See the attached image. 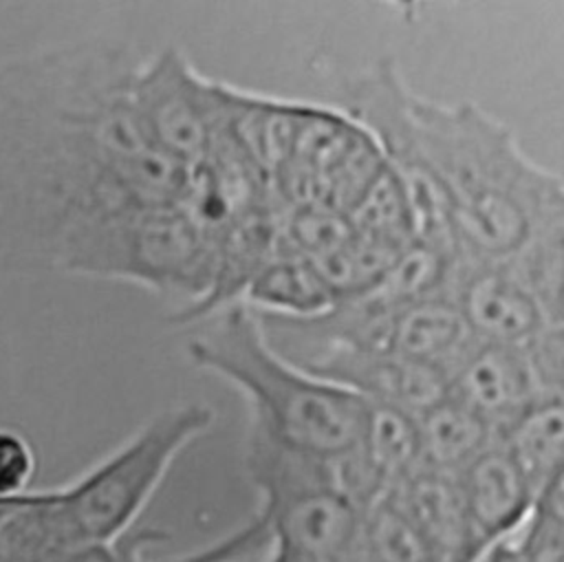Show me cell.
<instances>
[{
	"instance_id": "6da1fadb",
	"label": "cell",
	"mask_w": 564,
	"mask_h": 562,
	"mask_svg": "<svg viewBox=\"0 0 564 562\" xmlns=\"http://www.w3.org/2000/svg\"><path fill=\"white\" fill-rule=\"evenodd\" d=\"M137 68L112 44L0 64V267L79 273L117 225L183 201L189 167L143 130Z\"/></svg>"
},
{
	"instance_id": "7a4b0ae2",
	"label": "cell",
	"mask_w": 564,
	"mask_h": 562,
	"mask_svg": "<svg viewBox=\"0 0 564 562\" xmlns=\"http://www.w3.org/2000/svg\"><path fill=\"white\" fill-rule=\"evenodd\" d=\"M416 141L447 203L458 258L509 260L560 214L564 179L535 163L513 130L474 101L412 90Z\"/></svg>"
},
{
	"instance_id": "3957f363",
	"label": "cell",
	"mask_w": 564,
	"mask_h": 562,
	"mask_svg": "<svg viewBox=\"0 0 564 562\" xmlns=\"http://www.w3.org/2000/svg\"><path fill=\"white\" fill-rule=\"evenodd\" d=\"M194 366L231 383L251 412L249 430L306 456L341 461L366 432L370 401L308 372L278 353L262 322L242 304L187 342Z\"/></svg>"
},
{
	"instance_id": "277c9868",
	"label": "cell",
	"mask_w": 564,
	"mask_h": 562,
	"mask_svg": "<svg viewBox=\"0 0 564 562\" xmlns=\"http://www.w3.org/2000/svg\"><path fill=\"white\" fill-rule=\"evenodd\" d=\"M214 410L205 403L165 408L84 474L46 489L70 551L134 529L174 461L214 425Z\"/></svg>"
},
{
	"instance_id": "5b68a950",
	"label": "cell",
	"mask_w": 564,
	"mask_h": 562,
	"mask_svg": "<svg viewBox=\"0 0 564 562\" xmlns=\"http://www.w3.org/2000/svg\"><path fill=\"white\" fill-rule=\"evenodd\" d=\"M245 465L260 496L256 516L271 542L313 562H372L366 509L341 487L337 463L291 452L249 430Z\"/></svg>"
},
{
	"instance_id": "8992f818",
	"label": "cell",
	"mask_w": 564,
	"mask_h": 562,
	"mask_svg": "<svg viewBox=\"0 0 564 562\" xmlns=\"http://www.w3.org/2000/svg\"><path fill=\"white\" fill-rule=\"evenodd\" d=\"M410 97L412 88L394 60L381 57L346 88V112L370 130L388 167L401 181L412 207L416 240L454 260L458 242L452 216L416 141Z\"/></svg>"
},
{
	"instance_id": "52a82bcc",
	"label": "cell",
	"mask_w": 564,
	"mask_h": 562,
	"mask_svg": "<svg viewBox=\"0 0 564 562\" xmlns=\"http://www.w3.org/2000/svg\"><path fill=\"white\" fill-rule=\"evenodd\" d=\"M132 97L154 148L189 170L212 156L227 128V86L200 77L176 48L139 62Z\"/></svg>"
},
{
	"instance_id": "ba28073f",
	"label": "cell",
	"mask_w": 564,
	"mask_h": 562,
	"mask_svg": "<svg viewBox=\"0 0 564 562\" xmlns=\"http://www.w3.org/2000/svg\"><path fill=\"white\" fill-rule=\"evenodd\" d=\"M445 293L478 339L527 346L551 324L542 298L513 258L452 260Z\"/></svg>"
},
{
	"instance_id": "9c48e42d",
	"label": "cell",
	"mask_w": 564,
	"mask_h": 562,
	"mask_svg": "<svg viewBox=\"0 0 564 562\" xmlns=\"http://www.w3.org/2000/svg\"><path fill=\"white\" fill-rule=\"evenodd\" d=\"M297 366L355 390L370 403L392 406L412 417H421L449 395L443 370L383 348L335 346Z\"/></svg>"
},
{
	"instance_id": "30bf717a",
	"label": "cell",
	"mask_w": 564,
	"mask_h": 562,
	"mask_svg": "<svg viewBox=\"0 0 564 562\" xmlns=\"http://www.w3.org/2000/svg\"><path fill=\"white\" fill-rule=\"evenodd\" d=\"M449 395L500 434L544 395L529 348L478 339L447 377Z\"/></svg>"
},
{
	"instance_id": "8fae6325",
	"label": "cell",
	"mask_w": 564,
	"mask_h": 562,
	"mask_svg": "<svg viewBox=\"0 0 564 562\" xmlns=\"http://www.w3.org/2000/svg\"><path fill=\"white\" fill-rule=\"evenodd\" d=\"M456 478L474 536L485 553L520 533L533 511L535 489L498 439Z\"/></svg>"
},
{
	"instance_id": "7c38bea8",
	"label": "cell",
	"mask_w": 564,
	"mask_h": 562,
	"mask_svg": "<svg viewBox=\"0 0 564 562\" xmlns=\"http://www.w3.org/2000/svg\"><path fill=\"white\" fill-rule=\"evenodd\" d=\"M423 540L430 562H480L456 474L419 465L388 494Z\"/></svg>"
},
{
	"instance_id": "4fadbf2b",
	"label": "cell",
	"mask_w": 564,
	"mask_h": 562,
	"mask_svg": "<svg viewBox=\"0 0 564 562\" xmlns=\"http://www.w3.org/2000/svg\"><path fill=\"white\" fill-rule=\"evenodd\" d=\"M474 342L476 335L443 289L397 309L383 322L375 348L430 364L449 377Z\"/></svg>"
},
{
	"instance_id": "5bb4252c",
	"label": "cell",
	"mask_w": 564,
	"mask_h": 562,
	"mask_svg": "<svg viewBox=\"0 0 564 562\" xmlns=\"http://www.w3.org/2000/svg\"><path fill=\"white\" fill-rule=\"evenodd\" d=\"M163 540H167V533L156 527H134L115 540L84 544L55 562H242L271 542L258 516L205 547L172 558H152L148 549Z\"/></svg>"
},
{
	"instance_id": "9a60e30c",
	"label": "cell",
	"mask_w": 564,
	"mask_h": 562,
	"mask_svg": "<svg viewBox=\"0 0 564 562\" xmlns=\"http://www.w3.org/2000/svg\"><path fill=\"white\" fill-rule=\"evenodd\" d=\"M421 441V465L458 474L496 439V430L471 408L447 395L427 412L416 417Z\"/></svg>"
},
{
	"instance_id": "2e32d148",
	"label": "cell",
	"mask_w": 564,
	"mask_h": 562,
	"mask_svg": "<svg viewBox=\"0 0 564 562\" xmlns=\"http://www.w3.org/2000/svg\"><path fill=\"white\" fill-rule=\"evenodd\" d=\"M247 295L267 309L262 313L286 317L319 315L335 304V295L317 267L306 256L289 247L286 240L253 278Z\"/></svg>"
},
{
	"instance_id": "e0dca14e",
	"label": "cell",
	"mask_w": 564,
	"mask_h": 562,
	"mask_svg": "<svg viewBox=\"0 0 564 562\" xmlns=\"http://www.w3.org/2000/svg\"><path fill=\"white\" fill-rule=\"evenodd\" d=\"M498 441L538 494L564 467V395L544 392L498 434Z\"/></svg>"
},
{
	"instance_id": "ac0fdd59",
	"label": "cell",
	"mask_w": 564,
	"mask_h": 562,
	"mask_svg": "<svg viewBox=\"0 0 564 562\" xmlns=\"http://www.w3.org/2000/svg\"><path fill=\"white\" fill-rule=\"evenodd\" d=\"M355 231L392 249L405 251L416 242L412 207L401 181L383 167L375 183L348 214Z\"/></svg>"
},
{
	"instance_id": "d6986e66",
	"label": "cell",
	"mask_w": 564,
	"mask_h": 562,
	"mask_svg": "<svg viewBox=\"0 0 564 562\" xmlns=\"http://www.w3.org/2000/svg\"><path fill=\"white\" fill-rule=\"evenodd\" d=\"M513 260L542 298L549 322L564 326V207Z\"/></svg>"
},
{
	"instance_id": "ffe728a7",
	"label": "cell",
	"mask_w": 564,
	"mask_h": 562,
	"mask_svg": "<svg viewBox=\"0 0 564 562\" xmlns=\"http://www.w3.org/2000/svg\"><path fill=\"white\" fill-rule=\"evenodd\" d=\"M366 540L372 562H430L423 540L390 496L366 509Z\"/></svg>"
},
{
	"instance_id": "44dd1931",
	"label": "cell",
	"mask_w": 564,
	"mask_h": 562,
	"mask_svg": "<svg viewBox=\"0 0 564 562\" xmlns=\"http://www.w3.org/2000/svg\"><path fill=\"white\" fill-rule=\"evenodd\" d=\"M37 456L26 434L0 425V500L31 491Z\"/></svg>"
},
{
	"instance_id": "7402d4cb",
	"label": "cell",
	"mask_w": 564,
	"mask_h": 562,
	"mask_svg": "<svg viewBox=\"0 0 564 562\" xmlns=\"http://www.w3.org/2000/svg\"><path fill=\"white\" fill-rule=\"evenodd\" d=\"M527 348L544 392L564 395V326L549 324Z\"/></svg>"
},
{
	"instance_id": "603a6c76",
	"label": "cell",
	"mask_w": 564,
	"mask_h": 562,
	"mask_svg": "<svg viewBox=\"0 0 564 562\" xmlns=\"http://www.w3.org/2000/svg\"><path fill=\"white\" fill-rule=\"evenodd\" d=\"M513 540L522 562H564V531L535 516H529L527 525Z\"/></svg>"
},
{
	"instance_id": "cb8c5ba5",
	"label": "cell",
	"mask_w": 564,
	"mask_h": 562,
	"mask_svg": "<svg viewBox=\"0 0 564 562\" xmlns=\"http://www.w3.org/2000/svg\"><path fill=\"white\" fill-rule=\"evenodd\" d=\"M531 516L564 531V467L540 487Z\"/></svg>"
},
{
	"instance_id": "d4e9b609",
	"label": "cell",
	"mask_w": 564,
	"mask_h": 562,
	"mask_svg": "<svg viewBox=\"0 0 564 562\" xmlns=\"http://www.w3.org/2000/svg\"><path fill=\"white\" fill-rule=\"evenodd\" d=\"M480 562H522V555L516 547V540L511 538L507 542H500V544L491 547Z\"/></svg>"
},
{
	"instance_id": "484cf974",
	"label": "cell",
	"mask_w": 564,
	"mask_h": 562,
	"mask_svg": "<svg viewBox=\"0 0 564 562\" xmlns=\"http://www.w3.org/2000/svg\"><path fill=\"white\" fill-rule=\"evenodd\" d=\"M262 562H313V560L293 551V549H289V547H284V544L271 542L267 547V555H264Z\"/></svg>"
}]
</instances>
